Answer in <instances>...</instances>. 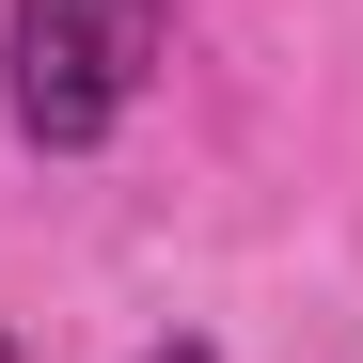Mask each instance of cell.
Masks as SVG:
<instances>
[{"instance_id": "obj_1", "label": "cell", "mask_w": 363, "mask_h": 363, "mask_svg": "<svg viewBox=\"0 0 363 363\" xmlns=\"http://www.w3.org/2000/svg\"><path fill=\"white\" fill-rule=\"evenodd\" d=\"M0 64H16V127L48 158H79V143L127 127V95L158 64V0H16Z\"/></svg>"}, {"instance_id": "obj_3", "label": "cell", "mask_w": 363, "mask_h": 363, "mask_svg": "<svg viewBox=\"0 0 363 363\" xmlns=\"http://www.w3.org/2000/svg\"><path fill=\"white\" fill-rule=\"evenodd\" d=\"M0 363H16V347H0Z\"/></svg>"}, {"instance_id": "obj_2", "label": "cell", "mask_w": 363, "mask_h": 363, "mask_svg": "<svg viewBox=\"0 0 363 363\" xmlns=\"http://www.w3.org/2000/svg\"><path fill=\"white\" fill-rule=\"evenodd\" d=\"M143 363H206V347H190V332H174V347H143Z\"/></svg>"}]
</instances>
